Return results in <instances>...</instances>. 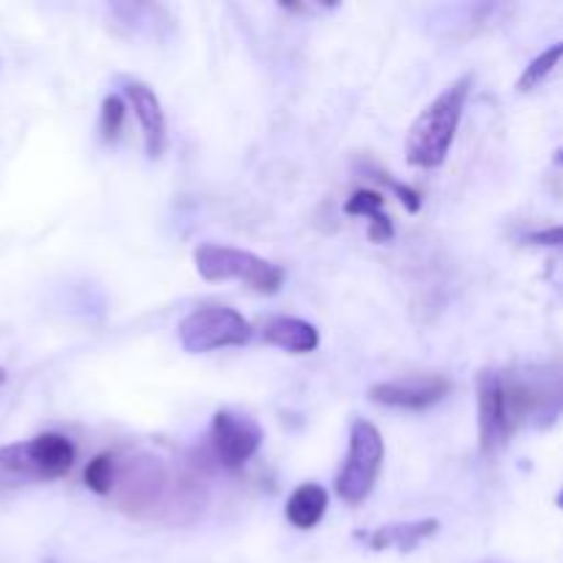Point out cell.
Here are the masks:
<instances>
[{
  "label": "cell",
  "instance_id": "cell-1",
  "mask_svg": "<svg viewBox=\"0 0 563 563\" xmlns=\"http://www.w3.org/2000/svg\"><path fill=\"white\" fill-rule=\"evenodd\" d=\"M473 75H462L451 82L434 102L423 108V113L412 121L405 137V159L412 168L434 170L449 159L451 143L460 130L467 97H471Z\"/></svg>",
  "mask_w": 563,
  "mask_h": 563
},
{
  "label": "cell",
  "instance_id": "cell-2",
  "mask_svg": "<svg viewBox=\"0 0 563 563\" xmlns=\"http://www.w3.org/2000/svg\"><path fill=\"white\" fill-rule=\"evenodd\" d=\"M544 394L522 379L506 377L500 372L478 374V434L482 449L498 451L509 443L528 416L542 407Z\"/></svg>",
  "mask_w": 563,
  "mask_h": 563
},
{
  "label": "cell",
  "instance_id": "cell-3",
  "mask_svg": "<svg viewBox=\"0 0 563 563\" xmlns=\"http://www.w3.org/2000/svg\"><path fill=\"white\" fill-rule=\"evenodd\" d=\"M75 460V445L58 432H44L31 440L0 445V493L27 487V484L58 482L69 476Z\"/></svg>",
  "mask_w": 563,
  "mask_h": 563
},
{
  "label": "cell",
  "instance_id": "cell-4",
  "mask_svg": "<svg viewBox=\"0 0 563 563\" xmlns=\"http://www.w3.org/2000/svg\"><path fill=\"white\" fill-rule=\"evenodd\" d=\"M192 262H196L198 275L209 280V284L240 280V284H245L256 295H278L284 289V267L251 251H242V247L203 242L192 253Z\"/></svg>",
  "mask_w": 563,
  "mask_h": 563
},
{
  "label": "cell",
  "instance_id": "cell-5",
  "mask_svg": "<svg viewBox=\"0 0 563 563\" xmlns=\"http://www.w3.org/2000/svg\"><path fill=\"white\" fill-rule=\"evenodd\" d=\"M385 462V440L374 423L357 418L350 429V451L335 476V495L344 504L357 506L374 493Z\"/></svg>",
  "mask_w": 563,
  "mask_h": 563
},
{
  "label": "cell",
  "instance_id": "cell-6",
  "mask_svg": "<svg viewBox=\"0 0 563 563\" xmlns=\"http://www.w3.org/2000/svg\"><path fill=\"white\" fill-rule=\"evenodd\" d=\"M251 339V322L240 311L225 306L196 308L179 322V341L190 355L234 350V346H245Z\"/></svg>",
  "mask_w": 563,
  "mask_h": 563
},
{
  "label": "cell",
  "instance_id": "cell-7",
  "mask_svg": "<svg viewBox=\"0 0 563 563\" xmlns=\"http://www.w3.org/2000/svg\"><path fill=\"white\" fill-rule=\"evenodd\" d=\"M209 438H212V454L225 471H240L247 462L256 456L262 449L264 429L258 427L253 418L242 416V412L220 410L214 412L212 427H209Z\"/></svg>",
  "mask_w": 563,
  "mask_h": 563
},
{
  "label": "cell",
  "instance_id": "cell-8",
  "mask_svg": "<svg viewBox=\"0 0 563 563\" xmlns=\"http://www.w3.org/2000/svg\"><path fill=\"white\" fill-rule=\"evenodd\" d=\"M451 394V379L443 374H418V377L377 383L368 390V399L394 410H429Z\"/></svg>",
  "mask_w": 563,
  "mask_h": 563
},
{
  "label": "cell",
  "instance_id": "cell-9",
  "mask_svg": "<svg viewBox=\"0 0 563 563\" xmlns=\"http://www.w3.org/2000/svg\"><path fill=\"white\" fill-rule=\"evenodd\" d=\"M124 97L143 130V146H146L148 159H159L168 148V121H165V110L159 104L157 93L146 82L126 80Z\"/></svg>",
  "mask_w": 563,
  "mask_h": 563
},
{
  "label": "cell",
  "instance_id": "cell-10",
  "mask_svg": "<svg viewBox=\"0 0 563 563\" xmlns=\"http://www.w3.org/2000/svg\"><path fill=\"white\" fill-rule=\"evenodd\" d=\"M262 339L291 355H308L319 346V330L297 317H273L262 324Z\"/></svg>",
  "mask_w": 563,
  "mask_h": 563
},
{
  "label": "cell",
  "instance_id": "cell-11",
  "mask_svg": "<svg viewBox=\"0 0 563 563\" xmlns=\"http://www.w3.org/2000/svg\"><path fill=\"white\" fill-rule=\"evenodd\" d=\"M440 528L438 520H418V522H396V526H383L374 533H357V539L368 544L372 550H399V553H412L421 542L434 537Z\"/></svg>",
  "mask_w": 563,
  "mask_h": 563
},
{
  "label": "cell",
  "instance_id": "cell-12",
  "mask_svg": "<svg viewBox=\"0 0 563 563\" xmlns=\"http://www.w3.org/2000/svg\"><path fill=\"white\" fill-rule=\"evenodd\" d=\"M385 196L377 190H355L350 196V201L344 203V212L352 218H366L368 220V240L374 245H385V242L394 240V220L385 214Z\"/></svg>",
  "mask_w": 563,
  "mask_h": 563
},
{
  "label": "cell",
  "instance_id": "cell-13",
  "mask_svg": "<svg viewBox=\"0 0 563 563\" xmlns=\"http://www.w3.org/2000/svg\"><path fill=\"white\" fill-rule=\"evenodd\" d=\"M328 489L319 484H300L286 500V520L300 531H311L328 515Z\"/></svg>",
  "mask_w": 563,
  "mask_h": 563
},
{
  "label": "cell",
  "instance_id": "cell-14",
  "mask_svg": "<svg viewBox=\"0 0 563 563\" xmlns=\"http://www.w3.org/2000/svg\"><path fill=\"white\" fill-rule=\"evenodd\" d=\"M561 53H563L561 42H553L548 49H542V53H539L537 58L526 66V71H522L520 80H517V91L528 93V91H533V88L542 86V82L553 75L555 66H559Z\"/></svg>",
  "mask_w": 563,
  "mask_h": 563
},
{
  "label": "cell",
  "instance_id": "cell-15",
  "mask_svg": "<svg viewBox=\"0 0 563 563\" xmlns=\"http://www.w3.org/2000/svg\"><path fill=\"white\" fill-rule=\"evenodd\" d=\"M82 482H86V487L91 489V493L108 495L110 489H113V482H115L113 456L110 454L93 456V460L86 465V471H82Z\"/></svg>",
  "mask_w": 563,
  "mask_h": 563
},
{
  "label": "cell",
  "instance_id": "cell-16",
  "mask_svg": "<svg viewBox=\"0 0 563 563\" xmlns=\"http://www.w3.org/2000/svg\"><path fill=\"white\" fill-rule=\"evenodd\" d=\"M124 119H126L124 99L110 93V97L102 102V113H99V132H102L104 141H115V137H119L121 126H124Z\"/></svg>",
  "mask_w": 563,
  "mask_h": 563
},
{
  "label": "cell",
  "instance_id": "cell-17",
  "mask_svg": "<svg viewBox=\"0 0 563 563\" xmlns=\"http://www.w3.org/2000/svg\"><path fill=\"white\" fill-rule=\"evenodd\" d=\"M377 179H379V181H383V185H385V187H388V190H390V192H394V196H396V198H399V201H401V203H405V209H407V212H410V214H416V212H418V209H421V196H418V192H416V190H412V187H410V185H401V181L390 179V176H388V174H377Z\"/></svg>",
  "mask_w": 563,
  "mask_h": 563
},
{
  "label": "cell",
  "instance_id": "cell-18",
  "mask_svg": "<svg viewBox=\"0 0 563 563\" xmlns=\"http://www.w3.org/2000/svg\"><path fill=\"white\" fill-rule=\"evenodd\" d=\"M528 240H531L533 245H561V229L553 225L550 231H537V234H531Z\"/></svg>",
  "mask_w": 563,
  "mask_h": 563
},
{
  "label": "cell",
  "instance_id": "cell-19",
  "mask_svg": "<svg viewBox=\"0 0 563 563\" xmlns=\"http://www.w3.org/2000/svg\"><path fill=\"white\" fill-rule=\"evenodd\" d=\"M5 383V372H3V368H0V385H3Z\"/></svg>",
  "mask_w": 563,
  "mask_h": 563
}]
</instances>
